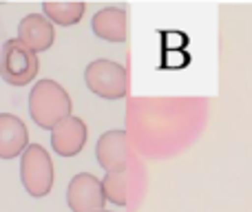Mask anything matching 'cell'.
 <instances>
[{"label": "cell", "mask_w": 252, "mask_h": 212, "mask_svg": "<svg viewBox=\"0 0 252 212\" xmlns=\"http://www.w3.org/2000/svg\"><path fill=\"white\" fill-rule=\"evenodd\" d=\"M89 139V128L82 117L71 115L51 130V148L60 157H75L82 152Z\"/></svg>", "instance_id": "cell-7"}, {"label": "cell", "mask_w": 252, "mask_h": 212, "mask_svg": "<svg viewBox=\"0 0 252 212\" xmlns=\"http://www.w3.org/2000/svg\"><path fill=\"white\" fill-rule=\"evenodd\" d=\"M87 4L80 0H47L42 2V16L53 27H73L84 18Z\"/></svg>", "instance_id": "cell-11"}, {"label": "cell", "mask_w": 252, "mask_h": 212, "mask_svg": "<svg viewBox=\"0 0 252 212\" xmlns=\"http://www.w3.org/2000/svg\"><path fill=\"white\" fill-rule=\"evenodd\" d=\"M56 168L49 151L42 144H29L20 155V182L27 195L33 199H42L51 192Z\"/></svg>", "instance_id": "cell-2"}, {"label": "cell", "mask_w": 252, "mask_h": 212, "mask_svg": "<svg viewBox=\"0 0 252 212\" xmlns=\"http://www.w3.org/2000/svg\"><path fill=\"white\" fill-rule=\"evenodd\" d=\"M97 212H111V210H106V208H104V210H97Z\"/></svg>", "instance_id": "cell-13"}, {"label": "cell", "mask_w": 252, "mask_h": 212, "mask_svg": "<svg viewBox=\"0 0 252 212\" xmlns=\"http://www.w3.org/2000/svg\"><path fill=\"white\" fill-rule=\"evenodd\" d=\"M66 204L71 212H97L104 210L106 199L102 192V179L91 173H78L66 188Z\"/></svg>", "instance_id": "cell-6"}, {"label": "cell", "mask_w": 252, "mask_h": 212, "mask_svg": "<svg viewBox=\"0 0 252 212\" xmlns=\"http://www.w3.org/2000/svg\"><path fill=\"white\" fill-rule=\"evenodd\" d=\"M84 82L87 89L93 95L102 97V100H122L128 93V71L124 64L115 60H93L84 69Z\"/></svg>", "instance_id": "cell-3"}, {"label": "cell", "mask_w": 252, "mask_h": 212, "mask_svg": "<svg viewBox=\"0 0 252 212\" xmlns=\"http://www.w3.org/2000/svg\"><path fill=\"white\" fill-rule=\"evenodd\" d=\"M95 159L104 173H126L130 164L128 135L122 128L106 130L95 144Z\"/></svg>", "instance_id": "cell-5"}, {"label": "cell", "mask_w": 252, "mask_h": 212, "mask_svg": "<svg viewBox=\"0 0 252 212\" xmlns=\"http://www.w3.org/2000/svg\"><path fill=\"white\" fill-rule=\"evenodd\" d=\"M71 97L62 84L44 78L31 87L29 91V115L33 124L44 130H53L58 124L71 117Z\"/></svg>", "instance_id": "cell-1"}, {"label": "cell", "mask_w": 252, "mask_h": 212, "mask_svg": "<svg viewBox=\"0 0 252 212\" xmlns=\"http://www.w3.org/2000/svg\"><path fill=\"white\" fill-rule=\"evenodd\" d=\"M29 146L27 124L13 113H0V159H16Z\"/></svg>", "instance_id": "cell-10"}, {"label": "cell", "mask_w": 252, "mask_h": 212, "mask_svg": "<svg viewBox=\"0 0 252 212\" xmlns=\"http://www.w3.org/2000/svg\"><path fill=\"white\" fill-rule=\"evenodd\" d=\"M91 31L95 33V38L104 42H126L128 40V11L122 7H102L100 11L93 13Z\"/></svg>", "instance_id": "cell-8"}, {"label": "cell", "mask_w": 252, "mask_h": 212, "mask_svg": "<svg viewBox=\"0 0 252 212\" xmlns=\"http://www.w3.org/2000/svg\"><path fill=\"white\" fill-rule=\"evenodd\" d=\"M102 192L104 199L115 206L128 204V179L126 173H106L102 179Z\"/></svg>", "instance_id": "cell-12"}, {"label": "cell", "mask_w": 252, "mask_h": 212, "mask_svg": "<svg viewBox=\"0 0 252 212\" xmlns=\"http://www.w3.org/2000/svg\"><path fill=\"white\" fill-rule=\"evenodd\" d=\"M18 40L35 53L49 51L56 42V27L42 13H27L18 25Z\"/></svg>", "instance_id": "cell-9"}, {"label": "cell", "mask_w": 252, "mask_h": 212, "mask_svg": "<svg viewBox=\"0 0 252 212\" xmlns=\"http://www.w3.org/2000/svg\"><path fill=\"white\" fill-rule=\"evenodd\" d=\"M40 58L22 40L11 38L0 51V78L11 87H27L38 78Z\"/></svg>", "instance_id": "cell-4"}]
</instances>
